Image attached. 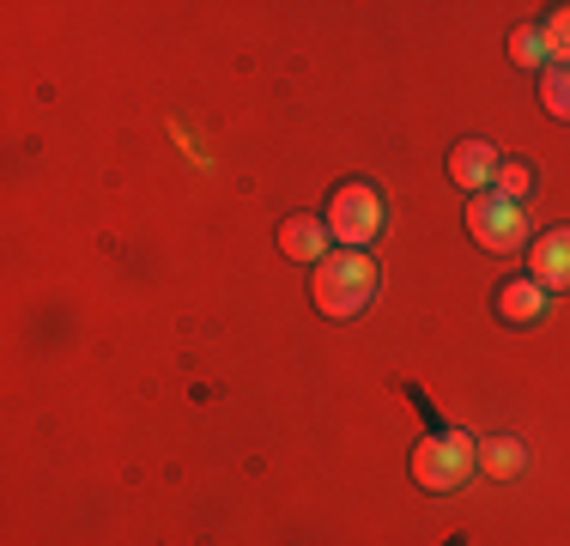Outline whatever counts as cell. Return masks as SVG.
<instances>
[{"label":"cell","instance_id":"1","mask_svg":"<svg viewBox=\"0 0 570 546\" xmlns=\"http://www.w3.org/2000/svg\"><path fill=\"white\" fill-rule=\"evenodd\" d=\"M309 298H316V310H322V316H334V322L358 316V310L376 298V262H371V255H358V250L328 255V262H316Z\"/></svg>","mask_w":570,"mask_h":546},{"label":"cell","instance_id":"2","mask_svg":"<svg viewBox=\"0 0 570 546\" xmlns=\"http://www.w3.org/2000/svg\"><path fill=\"white\" fill-rule=\"evenodd\" d=\"M473 461H480V443H473V437L438 431V437H425V443L413 449V480L431 486V491H455L473 474Z\"/></svg>","mask_w":570,"mask_h":546},{"label":"cell","instance_id":"3","mask_svg":"<svg viewBox=\"0 0 570 546\" xmlns=\"http://www.w3.org/2000/svg\"><path fill=\"white\" fill-rule=\"evenodd\" d=\"M468 231H473V243H485L492 255H510V250H522L528 207L510 201V195H498V188H485V195H473V207H468Z\"/></svg>","mask_w":570,"mask_h":546},{"label":"cell","instance_id":"4","mask_svg":"<svg viewBox=\"0 0 570 546\" xmlns=\"http://www.w3.org/2000/svg\"><path fill=\"white\" fill-rule=\"evenodd\" d=\"M383 195H376L371 183H346L341 195L328 201V231L346 243V250H358V243H371L376 231H383Z\"/></svg>","mask_w":570,"mask_h":546},{"label":"cell","instance_id":"5","mask_svg":"<svg viewBox=\"0 0 570 546\" xmlns=\"http://www.w3.org/2000/svg\"><path fill=\"white\" fill-rule=\"evenodd\" d=\"M498 170H504V164H498V153L485 140H461L450 153V176L468 188V195H485V188L498 183Z\"/></svg>","mask_w":570,"mask_h":546},{"label":"cell","instance_id":"6","mask_svg":"<svg viewBox=\"0 0 570 546\" xmlns=\"http://www.w3.org/2000/svg\"><path fill=\"white\" fill-rule=\"evenodd\" d=\"M534 285L540 292H570V225L547 231L534 243Z\"/></svg>","mask_w":570,"mask_h":546},{"label":"cell","instance_id":"7","mask_svg":"<svg viewBox=\"0 0 570 546\" xmlns=\"http://www.w3.org/2000/svg\"><path fill=\"white\" fill-rule=\"evenodd\" d=\"M279 250L297 255V262H328V225H322V218H285Z\"/></svg>","mask_w":570,"mask_h":546},{"label":"cell","instance_id":"8","mask_svg":"<svg viewBox=\"0 0 570 546\" xmlns=\"http://www.w3.org/2000/svg\"><path fill=\"white\" fill-rule=\"evenodd\" d=\"M498 316H504V322H540V316H547V292H540V285L534 280H510L504 285V292H498Z\"/></svg>","mask_w":570,"mask_h":546},{"label":"cell","instance_id":"9","mask_svg":"<svg viewBox=\"0 0 570 546\" xmlns=\"http://www.w3.org/2000/svg\"><path fill=\"white\" fill-rule=\"evenodd\" d=\"M522 461H528V449L515 443V437H485V443H480V468L492 474V480H515Z\"/></svg>","mask_w":570,"mask_h":546},{"label":"cell","instance_id":"10","mask_svg":"<svg viewBox=\"0 0 570 546\" xmlns=\"http://www.w3.org/2000/svg\"><path fill=\"white\" fill-rule=\"evenodd\" d=\"M540 104H547L559 121H570V67H547V79H540Z\"/></svg>","mask_w":570,"mask_h":546},{"label":"cell","instance_id":"11","mask_svg":"<svg viewBox=\"0 0 570 546\" xmlns=\"http://www.w3.org/2000/svg\"><path fill=\"white\" fill-rule=\"evenodd\" d=\"M540 37H547V61H552V67H570V7L552 12Z\"/></svg>","mask_w":570,"mask_h":546},{"label":"cell","instance_id":"12","mask_svg":"<svg viewBox=\"0 0 570 546\" xmlns=\"http://www.w3.org/2000/svg\"><path fill=\"white\" fill-rule=\"evenodd\" d=\"M510 61H522V67H540V61H547V37H540L534 25H522V31L510 37Z\"/></svg>","mask_w":570,"mask_h":546},{"label":"cell","instance_id":"13","mask_svg":"<svg viewBox=\"0 0 570 546\" xmlns=\"http://www.w3.org/2000/svg\"><path fill=\"white\" fill-rule=\"evenodd\" d=\"M528 188H534V176H528L522 164H504V170H498V195H510V201H528Z\"/></svg>","mask_w":570,"mask_h":546}]
</instances>
